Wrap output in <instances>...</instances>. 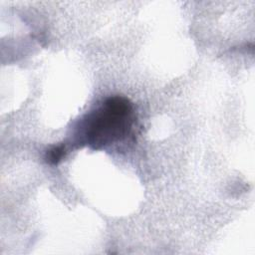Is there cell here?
<instances>
[{"mask_svg": "<svg viewBox=\"0 0 255 255\" xmlns=\"http://www.w3.org/2000/svg\"><path fill=\"white\" fill-rule=\"evenodd\" d=\"M133 123L131 102L122 96L110 97L87 116L84 122L86 142L93 149H101L119 142L130 133Z\"/></svg>", "mask_w": 255, "mask_h": 255, "instance_id": "obj_1", "label": "cell"}, {"mask_svg": "<svg viewBox=\"0 0 255 255\" xmlns=\"http://www.w3.org/2000/svg\"><path fill=\"white\" fill-rule=\"evenodd\" d=\"M66 154V145L64 143L52 146L46 152V161L50 164H58Z\"/></svg>", "mask_w": 255, "mask_h": 255, "instance_id": "obj_2", "label": "cell"}]
</instances>
